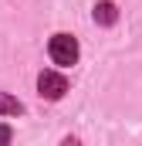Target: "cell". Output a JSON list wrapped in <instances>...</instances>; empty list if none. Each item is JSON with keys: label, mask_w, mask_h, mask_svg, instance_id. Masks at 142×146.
I'll return each instance as SVG.
<instances>
[{"label": "cell", "mask_w": 142, "mask_h": 146, "mask_svg": "<svg viewBox=\"0 0 142 146\" xmlns=\"http://www.w3.org/2000/svg\"><path fill=\"white\" fill-rule=\"evenodd\" d=\"M47 54H51L54 65L68 68V65L78 61V41H74L71 34H54V37H51V44H47Z\"/></svg>", "instance_id": "obj_1"}, {"label": "cell", "mask_w": 142, "mask_h": 146, "mask_svg": "<svg viewBox=\"0 0 142 146\" xmlns=\"http://www.w3.org/2000/svg\"><path fill=\"white\" fill-rule=\"evenodd\" d=\"M10 136H14L10 126H0V143H10Z\"/></svg>", "instance_id": "obj_5"}, {"label": "cell", "mask_w": 142, "mask_h": 146, "mask_svg": "<svg viewBox=\"0 0 142 146\" xmlns=\"http://www.w3.org/2000/svg\"><path fill=\"white\" fill-rule=\"evenodd\" d=\"M37 88H41L44 99H61L68 92V78L61 72H41L37 75Z\"/></svg>", "instance_id": "obj_2"}, {"label": "cell", "mask_w": 142, "mask_h": 146, "mask_svg": "<svg viewBox=\"0 0 142 146\" xmlns=\"http://www.w3.org/2000/svg\"><path fill=\"white\" fill-rule=\"evenodd\" d=\"M24 106L14 99V95H7V92H0V115H20Z\"/></svg>", "instance_id": "obj_4"}, {"label": "cell", "mask_w": 142, "mask_h": 146, "mask_svg": "<svg viewBox=\"0 0 142 146\" xmlns=\"http://www.w3.org/2000/svg\"><path fill=\"white\" fill-rule=\"evenodd\" d=\"M118 21V10H115V3H95V24H115Z\"/></svg>", "instance_id": "obj_3"}]
</instances>
